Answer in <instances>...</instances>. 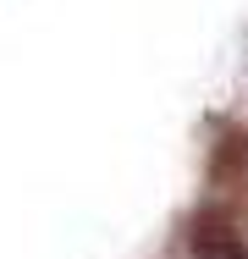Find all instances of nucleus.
Returning a JSON list of instances; mask_svg holds the SVG:
<instances>
[{
  "label": "nucleus",
  "instance_id": "1",
  "mask_svg": "<svg viewBox=\"0 0 248 259\" xmlns=\"http://www.w3.org/2000/svg\"><path fill=\"white\" fill-rule=\"evenodd\" d=\"M193 259H248V209L237 204H210L188 226Z\"/></svg>",
  "mask_w": 248,
  "mask_h": 259
}]
</instances>
